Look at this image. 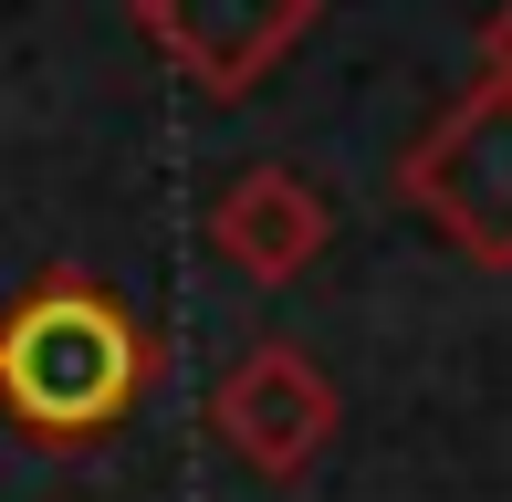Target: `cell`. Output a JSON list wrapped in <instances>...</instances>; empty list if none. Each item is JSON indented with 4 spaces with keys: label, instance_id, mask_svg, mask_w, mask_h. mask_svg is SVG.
Wrapping results in <instances>:
<instances>
[{
    "label": "cell",
    "instance_id": "4",
    "mask_svg": "<svg viewBox=\"0 0 512 502\" xmlns=\"http://www.w3.org/2000/svg\"><path fill=\"white\" fill-rule=\"evenodd\" d=\"M314 11L324 0H136V21H147V42L168 53V74L199 84V95H220V105L251 95V84L314 32Z\"/></svg>",
    "mask_w": 512,
    "mask_h": 502
},
{
    "label": "cell",
    "instance_id": "6",
    "mask_svg": "<svg viewBox=\"0 0 512 502\" xmlns=\"http://www.w3.org/2000/svg\"><path fill=\"white\" fill-rule=\"evenodd\" d=\"M481 84L512 95V0H492V21H481Z\"/></svg>",
    "mask_w": 512,
    "mask_h": 502
},
{
    "label": "cell",
    "instance_id": "2",
    "mask_svg": "<svg viewBox=\"0 0 512 502\" xmlns=\"http://www.w3.org/2000/svg\"><path fill=\"white\" fill-rule=\"evenodd\" d=\"M398 189H408V210L429 220L460 262L512 272V95L471 84V95L408 147Z\"/></svg>",
    "mask_w": 512,
    "mask_h": 502
},
{
    "label": "cell",
    "instance_id": "1",
    "mask_svg": "<svg viewBox=\"0 0 512 502\" xmlns=\"http://www.w3.org/2000/svg\"><path fill=\"white\" fill-rule=\"evenodd\" d=\"M147 325L95 283V272H42L11 314H0V408L21 440L84 450L147 398Z\"/></svg>",
    "mask_w": 512,
    "mask_h": 502
},
{
    "label": "cell",
    "instance_id": "5",
    "mask_svg": "<svg viewBox=\"0 0 512 502\" xmlns=\"http://www.w3.org/2000/svg\"><path fill=\"white\" fill-rule=\"evenodd\" d=\"M324 231H335V210H324V189L304 168H241L220 199H209V251H220L241 283H293V272L324 251Z\"/></svg>",
    "mask_w": 512,
    "mask_h": 502
},
{
    "label": "cell",
    "instance_id": "3",
    "mask_svg": "<svg viewBox=\"0 0 512 502\" xmlns=\"http://www.w3.org/2000/svg\"><path fill=\"white\" fill-rule=\"evenodd\" d=\"M209 429L230 440V461L262 482H304L335 440V387L304 346H251L241 367L209 387Z\"/></svg>",
    "mask_w": 512,
    "mask_h": 502
}]
</instances>
